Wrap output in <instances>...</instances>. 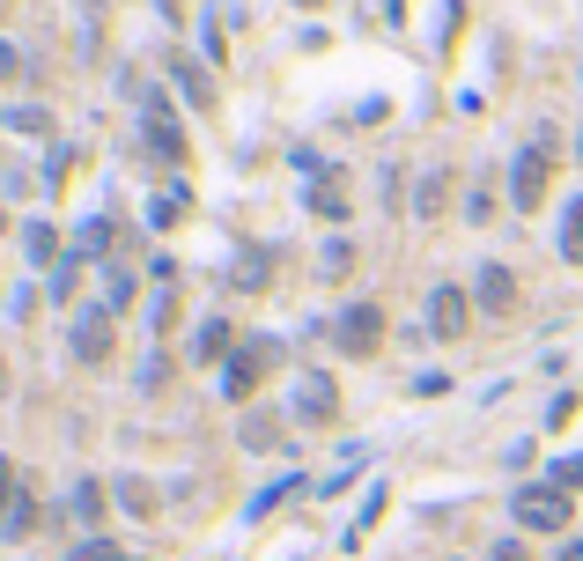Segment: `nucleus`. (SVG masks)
<instances>
[{
	"mask_svg": "<svg viewBox=\"0 0 583 561\" xmlns=\"http://www.w3.org/2000/svg\"><path fill=\"white\" fill-rule=\"evenodd\" d=\"M67 561H126V547H119V539H82Z\"/></svg>",
	"mask_w": 583,
	"mask_h": 561,
	"instance_id": "nucleus-19",
	"label": "nucleus"
},
{
	"mask_svg": "<svg viewBox=\"0 0 583 561\" xmlns=\"http://www.w3.org/2000/svg\"><path fill=\"white\" fill-rule=\"evenodd\" d=\"M229 281H237L244 295H267V281H273V251L259 245V251H244L237 267H229Z\"/></svg>",
	"mask_w": 583,
	"mask_h": 561,
	"instance_id": "nucleus-11",
	"label": "nucleus"
},
{
	"mask_svg": "<svg viewBox=\"0 0 583 561\" xmlns=\"http://www.w3.org/2000/svg\"><path fill=\"white\" fill-rule=\"evenodd\" d=\"M311 215H325V222H347V215H355V193H347V177H341V171H325V177H317Z\"/></svg>",
	"mask_w": 583,
	"mask_h": 561,
	"instance_id": "nucleus-10",
	"label": "nucleus"
},
{
	"mask_svg": "<svg viewBox=\"0 0 583 561\" xmlns=\"http://www.w3.org/2000/svg\"><path fill=\"white\" fill-rule=\"evenodd\" d=\"M429 333H436V341H465V333H473V295L429 289Z\"/></svg>",
	"mask_w": 583,
	"mask_h": 561,
	"instance_id": "nucleus-5",
	"label": "nucleus"
},
{
	"mask_svg": "<svg viewBox=\"0 0 583 561\" xmlns=\"http://www.w3.org/2000/svg\"><path fill=\"white\" fill-rule=\"evenodd\" d=\"M377 341H385V303H347V317H341V347H347V355H369Z\"/></svg>",
	"mask_w": 583,
	"mask_h": 561,
	"instance_id": "nucleus-7",
	"label": "nucleus"
},
{
	"mask_svg": "<svg viewBox=\"0 0 583 561\" xmlns=\"http://www.w3.org/2000/svg\"><path fill=\"white\" fill-rule=\"evenodd\" d=\"M23 251L37 259V267H52V259H60V237H52L45 222H30V229H23Z\"/></svg>",
	"mask_w": 583,
	"mask_h": 561,
	"instance_id": "nucleus-14",
	"label": "nucleus"
},
{
	"mask_svg": "<svg viewBox=\"0 0 583 561\" xmlns=\"http://www.w3.org/2000/svg\"><path fill=\"white\" fill-rule=\"evenodd\" d=\"M547 177H554V155H547V133H539L525 155H517V177H510V199L525 215H539V199H547Z\"/></svg>",
	"mask_w": 583,
	"mask_h": 561,
	"instance_id": "nucleus-4",
	"label": "nucleus"
},
{
	"mask_svg": "<svg viewBox=\"0 0 583 561\" xmlns=\"http://www.w3.org/2000/svg\"><path fill=\"white\" fill-rule=\"evenodd\" d=\"M177 89L193 97V111H215V89H207V74H199L193 60H177Z\"/></svg>",
	"mask_w": 583,
	"mask_h": 561,
	"instance_id": "nucleus-13",
	"label": "nucleus"
},
{
	"mask_svg": "<svg viewBox=\"0 0 583 561\" xmlns=\"http://www.w3.org/2000/svg\"><path fill=\"white\" fill-rule=\"evenodd\" d=\"M347 267H355V245H347V237H333V245H325V273H333V281H341Z\"/></svg>",
	"mask_w": 583,
	"mask_h": 561,
	"instance_id": "nucleus-20",
	"label": "nucleus"
},
{
	"mask_svg": "<svg viewBox=\"0 0 583 561\" xmlns=\"http://www.w3.org/2000/svg\"><path fill=\"white\" fill-rule=\"evenodd\" d=\"M554 488H561V495H576V488H583V451H576V458H561V465H554Z\"/></svg>",
	"mask_w": 583,
	"mask_h": 561,
	"instance_id": "nucleus-21",
	"label": "nucleus"
},
{
	"mask_svg": "<svg viewBox=\"0 0 583 561\" xmlns=\"http://www.w3.org/2000/svg\"><path fill=\"white\" fill-rule=\"evenodd\" d=\"M155 8H163V15H171V23H177V15H185V0H155Z\"/></svg>",
	"mask_w": 583,
	"mask_h": 561,
	"instance_id": "nucleus-25",
	"label": "nucleus"
},
{
	"mask_svg": "<svg viewBox=\"0 0 583 561\" xmlns=\"http://www.w3.org/2000/svg\"><path fill=\"white\" fill-rule=\"evenodd\" d=\"M487 561H532V554H525V539H495V554H487Z\"/></svg>",
	"mask_w": 583,
	"mask_h": 561,
	"instance_id": "nucleus-24",
	"label": "nucleus"
},
{
	"mask_svg": "<svg viewBox=\"0 0 583 561\" xmlns=\"http://www.w3.org/2000/svg\"><path fill=\"white\" fill-rule=\"evenodd\" d=\"M15 503H23V473H15V465L0 458V525L15 517Z\"/></svg>",
	"mask_w": 583,
	"mask_h": 561,
	"instance_id": "nucleus-18",
	"label": "nucleus"
},
{
	"mask_svg": "<svg viewBox=\"0 0 583 561\" xmlns=\"http://www.w3.org/2000/svg\"><path fill=\"white\" fill-rule=\"evenodd\" d=\"M244 443H251V451H281L289 436H281V429H273L267 414H251V421H244Z\"/></svg>",
	"mask_w": 583,
	"mask_h": 561,
	"instance_id": "nucleus-16",
	"label": "nucleus"
},
{
	"mask_svg": "<svg viewBox=\"0 0 583 561\" xmlns=\"http://www.w3.org/2000/svg\"><path fill=\"white\" fill-rule=\"evenodd\" d=\"M561 259H576V267H583V199L561 215Z\"/></svg>",
	"mask_w": 583,
	"mask_h": 561,
	"instance_id": "nucleus-15",
	"label": "nucleus"
},
{
	"mask_svg": "<svg viewBox=\"0 0 583 561\" xmlns=\"http://www.w3.org/2000/svg\"><path fill=\"white\" fill-rule=\"evenodd\" d=\"M510 510L525 532H569V495L554 488V481H532V488L510 495Z\"/></svg>",
	"mask_w": 583,
	"mask_h": 561,
	"instance_id": "nucleus-1",
	"label": "nucleus"
},
{
	"mask_svg": "<svg viewBox=\"0 0 583 561\" xmlns=\"http://www.w3.org/2000/svg\"><path fill=\"white\" fill-rule=\"evenodd\" d=\"M473 303H481L487 317H510V311H517V273L487 259V267H481V281H473Z\"/></svg>",
	"mask_w": 583,
	"mask_h": 561,
	"instance_id": "nucleus-8",
	"label": "nucleus"
},
{
	"mask_svg": "<svg viewBox=\"0 0 583 561\" xmlns=\"http://www.w3.org/2000/svg\"><path fill=\"white\" fill-rule=\"evenodd\" d=\"M74 363H111V347H119V325H111V303H89V311H74Z\"/></svg>",
	"mask_w": 583,
	"mask_h": 561,
	"instance_id": "nucleus-2",
	"label": "nucleus"
},
{
	"mask_svg": "<svg viewBox=\"0 0 583 561\" xmlns=\"http://www.w3.org/2000/svg\"><path fill=\"white\" fill-rule=\"evenodd\" d=\"M0 229H8V215H0Z\"/></svg>",
	"mask_w": 583,
	"mask_h": 561,
	"instance_id": "nucleus-28",
	"label": "nucleus"
},
{
	"mask_svg": "<svg viewBox=\"0 0 583 561\" xmlns=\"http://www.w3.org/2000/svg\"><path fill=\"white\" fill-rule=\"evenodd\" d=\"M148 148H155V163H171V171H185V133H177L171 104H148Z\"/></svg>",
	"mask_w": 583,
	"mask_h": 561,
	"instance_id": "nucleus-9",
	"label": "nucleus"
},
{
	"mask_svg": "<svg viewBox=\"0 0 583 561\" xmlns=\"http://www.w3.org/2000/svg\"><path fill=\"white\" fill-rule=\"evenodd\" d=\"M0 8H8V0H0Z\"/></svg>",
	"mask_w": 583,
	"mask_h": 561,
	"instance_id": "nucleus-29",
	"label": "nucleus"
},
{
	"mask_svg": "<svg viewBox=\"0 0 583 561\" xmlns=\"http://www.w3.org/2000/svg\"><path fill=\"white\" fill-rule=\"evenodd\" d=\"M295 421H303V429L341 421V385H333V369H303V377H295Z\"/></svg>",
	"mask_w": 583,
	"mask_h": 561,
	"instance_id": "nucleus-3",
	"label": "nucleus"
},
{
	"mask_svg": "<svg viewBox=\"0 0 583 561\" xmlns=\"http://www.w3.org/2000/svg\"><path fill=\"white\" fill-rule=\"evenodd\" d=\"M273 355H281L273 341H244L237 355H229V369H222V391H229V399H244V391H251V385L273 369Z\"/></svg>",
	"mask_w": 583,
	"mask_h": 561,
	"instance_id": "nucleus-6",
	"label": "nucleus"
},
{
	"mask_svg": "<svg viewBox=\"0 0 583 561\" xmlns=\"http://www.w3.org/2000/svg\"><path fill=\"white\" fill-rule=\"evenodd\" d=\"M8 126H15V133H30V141H37V133H52L45 111H8Z\"/></svg>",
	"mask_w": 583,
	"mask_h": 561,
	"instance_id": "nucleus-22",
	"label": "nucleus"
},
{
	"mask_svg": "<svg viewBox=\"0 0 583 561\" xmlns=\"http://www.w3.org/2000/svg\"><path fill=\"white\" fill-rule=\"evenodd\" d=\"M15 74H23V52H15V45H8V37H0V89H8Z\"/></svg>",
	"mask_w": 583,
	"mask_h": 561,
	"instance_id": "nucleus-23",
	"label": "nucleus"
},
{
	"mask_svg": "<svg viewBox=\"0 0 583 561\" xmlns=\"http://www.w3.org/2000/svg\"><path fill=\"white\" fill-rule=\"evenodd\" d=\"M443 185H451L443 171H429V177H421V193H413V207H421V222H429V215H443Z\"/></svg>",
	"mask_w": 583,
	"mask_h": 561,
	"instance_id": "nucleus-17",
	"label": "nucleus"
},
{
	"mask_svg": "<svg viewBox=\"0 0 583 561\" xmlns=\"http://www.w3.org/2000/svg\"><path fill=\"white\" fill-rule=\"evenodd\" d=\"M0 391H8V369H0Z\"/></svg>",
	"mask_w": 583,
	"mask_h": 561,
	"instance_id": "nucleus-27",
	"label": "nucleus"
},
{
	"mask_svg": "<svg viewBox=\"0 0 583 561\" xmlns=\"http://www.w3.org/2000/svg\"><path fill=\"white\" fill-rule=\"evenodd\" d=\"M561 561H583V539H569V547H561Z\"/></svg>",
	"mask_w": 583,
	"mask_h": 561,
	"instance_id": "nucleus-26",
	"label": "nucleus"
},
{
	"mask_svg": "<svg viewBox=\"0 0 583 561\" xmlns=\"http://www.w3.org/2000/svg\"><path fill=\"white\" fill-rule=\"evenodd\" d=\"M229 341H237V333H229V317H207V325L193 333V355H199V363H222V355H237Z\"/></svg>",
	"mask_w": 583,
	"mask_h": 561,
	"instance_id": "nucleus-12",
	"label": "nucleus"
}]
</instances>
